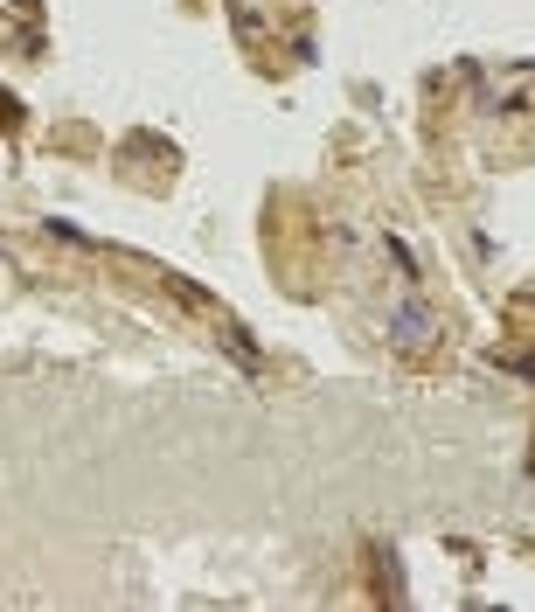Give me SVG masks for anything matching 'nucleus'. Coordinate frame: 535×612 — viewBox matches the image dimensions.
<instances>
[{"label":"nucleus","instance_id":"f257e3e1","mask_svg":"<svg viewBox=\"0 0 535 612\" xmlns=\"http://www.w3.org/2000/svg\"><path fill=\"white\" fill-rule=\"evenodd\" d=\"M390 334H397V341H424V334H431V313H424V306H403L397 320H390Z\"/></svg>","mask_w":535,"mask_h":612}]
</instances>
